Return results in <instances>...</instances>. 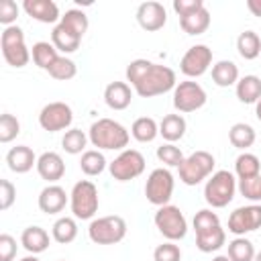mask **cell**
Returning a JSON list of instances; mask_svg holds the SVG:
<instances>
[{
    "mask_svg": "<svg viewBox=\"0 0 261 261\" xmlns=\"http://www.w3.org/2000/svg\"><path fill=\"white\" fill-rule=\"evenodd\" d=\"M255 261H261V251H259V253H255Z\"/></svg>",
    "mask_w": 261,
    "mask_h": 261,
    "instance_id": "f5cc1de1",
    "label": "cell"
},
{
    "mask_svg": "<svg viewBox=\"0 0 261 261\" xmlns=\"http://www.w3.org/2000/svg\"><path fill=\"white\" fill-rule=\"evenodd\" d=\"M39 210L45 212V214H57L65 208V204H69V196L65 194V190L57 184H49L41 190L39 194Z\"/></svg>",
    "mask_w": 261,
    "mask_h": 261,
    "instance_id": "e0dca14e",
    "label": "cell"
},
{
    "mask_svg": "<svg viewBox=\"0 0 261 261\" xmlns=\"http://www.w3.org/2000/svg\"><path fill=\"white\" fill-rule=\"evenodd\" d=\"M22 10L33 20H39V22H45V24H53V22L61 20L59 6L53 0H24Z\"/></svg>",
    "mask_w": 261,
    "mask_h": 261,
    "instance_id": "ac0fdd59",
    "label": "cell"
},
{
    "mask_svg": "<svg viewBox=\"0 0 261 261\" xmlns=\"http://www.w3.org/2000/svg\"><path fill=\"white\" fill-rule=\"evenodd\" d=\"M49 232L41 226H27L20 234V245L31 253V255H39L43 251L49 249Z\"/></svg>",
    "mask_w": 261,
    "mask_h": 261,
    "instance_id": "44dd1931",
    "label": "cell"
},
{
    "mask_svg": "<svg viewBox=\"0 0 261 261\" xmlns=\"http://www.w3.org/2000/svg\"><path fill=\"white\" fill-rule=\"evenodd\" d=\"M255 139H257L255 128H253L251 124H247V122H237V124H232L230 130H228V141H230V145L237 147V149H243V151H247L249 147H253Z\"/></svg>",
    "mask_w": 261,
    "mask_h": 261,
    "instance_id": "4dcf8cb0",
    "label": "cell"
},
{
    "mask_svg": "<svg viewBox=\"0 0 261 261\" xmlns=\"http://www.w3.org/2000/svg\"><path fill=\"white\" fill-rule=\"evenodd\" d=\"M157 159L167 167H179L186 157H184L181 149L175 147L173 143H163L161 147H157Z\"/></svg>",
    "mask_w": 261,
    "mask_h": 261,
    "instance_id": "f35d334b",
    "label": "cell"
},
{
    "mask_svg": "<svg viewBox=\"0 0 261 261\" xmlns=\"http://www.w3.org/2000/svg\"><path fill=\"white\" fill-rule=\"evenodd\" d=\"M206 100H208L206 90L198 82L186 80V82H179L173 88V108L177 112H194V110H200L206 104Z\"/></svg>",
    "mask_w": 261,
    "mask_h": 261,
    "instance_id": "8fae6325",
    "label": "cell"
},
{
    "mask_svg": "<svg viewBox=\"0 0 261 261\" xmlns=\"http://www.w3.org/2000/svg\"><path fill=\"white\" fill-rule=\"evenodd\" d=\"M212 261H230V259H228V255H216Z\"/></svg>",
    "mask_w": 261,
    "mask_h": 261,
    "instance_id": "f907efd6",
    "label": "cell"
},
{
    "mask_svg": "<svg viewBox=\"0 0 261 261\" xmlns=\"http://www.w3.org/2000/svg\"><path fill=\"white\" fill-rule=\"evenodd\" d=\"M173 186H175V179L171 171L165 167H157L149 173L145 181V196L153 206H165L173 196Z\"/></svg>",
    "mask_w": 261,
    "mask_h": 261,
    "instance_id": "9c48e42d",
    "label": "cell"
},
{
    "mask_svg": "<svg viewBox=\"0 0 261 261\" xmlns=\"http://www.w3.org/2000/svg\"><path fill=\"white\" fill-rule=\"evenodd\" d=\"M137 22L143 31H149V33H155L159 29L165 27L167 22V10L161 2H155V0H149V2H143L139 4L137 8Z\"/></svg>",
    "mask_w": 261,
    "mask_h": 261,
    "instance_id": "9a60e30c",
    "label": "cell"
},
{
    "mask_svg": "<svg viewBox=\"0 0 261 261\" xmlns=\"http://www.w3.org/2000/svg\"><path fill=\"white\" fill-rule=\"evenodd\" d=\"M63 27H67L69 31H73L75 35H80V37H84L86 35V31H88V16H86V12L84 10H80V8H69V10H65V14L61 16V20H59Z\"/></svg>",
    "mask_w": 261,
    "mask_h": 261,
    "instance_id": "8d00e7d4",
    "label": "cell"
},
{
    "mask_svg": "<svg viewBox=\"0 0 261 261\" xmlns=\"http://www.w3.org/2000/svg\"><path fill=\"white\" fill-rule=\"evenodd\" d=\"M214 155L208 151H196L184 159V163L177 167L179 169V179L186 186H198L204 179H208L214 173Z\"/></svg>",
    "mask_w": 261,
    "mask_h": 261,
    "instance_id": "52a82bcc",
    "label": "cell"
},
{
    "mask_svg": "<svg viewBox=\"0 0 261 261\" xmlns=\"http://www.w3.org/2000/svg\"><path fill=\"white\" fill-rule=\"evenodd\" d=\"M226 243V230L220 226L212 228V230H206V232H200L196 234V247L202 251V253H212V251H218L220 247H224Z\"/></svg>",
    "mask_w": 261,
    "mask_h": 261,
    "instance_id": "f1b7e54d",
    "label": "cell"
},
{
    "mask_svg": "<svg viewBox=\"0 0 261 261\" xmlns=\"http://www.w3.org/2000/svg\"><path fill=\"white\" fill-rule=\"evenodd\" d=\"M237 190L241 192V196H245L251 202H261V175L257 177H249V179H239Z\"/></svg>",
    "mask_w": 261,
    "mask_h": 261,
    "instance_id": "b9f144b4",
    "label": "cell"
},
{
    "mask_svg": "<svg viewBox=\"0 0 261 261\" xmlns=\"http://www.w3.org/2000/svg\"><path fill=\"white\" fill-rule=\"evenodd\" d=\"M106 157L102 155V151H98V149H88L86 153H82V159H80V169L86 173V175H90V177H94V175H100L104 169H106Z\"/></svg>",
    "mask_w": 261,
    "mask_h": 261,
    "instance_id": "836d02e7",
    "label": "cell"
},
{
    "mask_svg": "<svg viewBox=\"0 0 261 261\" xmlns=\"http://www.w3.org/2000/svg\"><path fill=\"white\" fill-rule=\"evenodd\" d=\"M171 6L175 10V14L181 18V16H188V14L196 12V10H200L204 6V2L202 0H173Z\"/></svg>",
    "mask_w": 261,
    "mask_h": 261,
    "instance_id": "7dc6e473",
    "label": "cell"
},
{
    "mask_svg": "<svg viewBox=\"0 0 261 261\" xmlns=\"http://www.w3.org/2000/svg\"><path fill=\"white\" fill-rule=\"evenodd\" d=\"M98 206H100L98 188L90 179H80L69 194V208L73 212V218L90 220L98 212Z\"/></svg>",
    "mask_w": 261,
    "mask_h": 261,
    "instance_id": "5b68a950",
    "label": "cell"
},
{
    "mask_svg": "<svg viewBox=\"0 0 261 261\" xmlns=\"http://www.w3.org/2000/svg\"><path fill=\"white\" fill-rule=\"evenodd\" d=\"M57 57H59V51H57L55 45L49 43V41H39V43H35L33 49H31V59H33V63H35L39 69H45V71H49V67L57 61Z\"/></svg>",
    "mask_w": 261,
    "mask_h": 261,
    "instance_id": "4316f807",
    "label": "cell"
},
{
    "mask_svg": "<svg viewBox=\"0 0 261 261\" xmlns=\"http://www.w3.org/2000/svg\"><path fill=\"white\" fill-rule=\"evenodd\" d=\"M177 86L175 82V71L167 65L161 63H149V67L145 69V73L135 82V92L141 98H153V96H161L169 90H173Z\"/></svg>",
    "mask_w": 261,
    "mask_h": 261,
    "instance_id": "7a4b0ae2",
    "label": "cell"
},
{
    "mask_svg": "<svg viewBox=\"0 0 261 261\" xmlns=\"http://www.w3.org/2000/svg\"><path fill=\"white\" fill-rule=\"evenodd\" d=\"M155 226L157 230L167 239V241H181L188 234V220L184 216V212L173 206V204H165L159 206V210L155 212Z\"/></svg>",
    "mask_w": 261,
    "mask_h": 261,
    "instance_id": "ba28073f",
    "label": "cell"
},
{
    "mask_svg": "<svg viewBox=\"0 0 261 261\" xmlns=\"http://www.w3.org/2000/svg\"><path fill=\"white\" fill-rule=\"evenodd\" d=\"M0 49H2V57L8 65L12 67H24L31 61V49L24 43V33L18 24L12 27H4L2 35H0Z\"/></svg>",
    "mask_w": 261,
    "mask_h": 261,
    "instance_id": "277c9868",
    "label": "cell"
},
{
    "mask_svg": "<svg viewBox=\"0 0 261 261\" xmlns=\"http://www.w3.org/2000/svg\"><path fill=\"white\" fill-rule=\"evenodd\" d=\"M108 169L116 181H130L145 171V157L137 149H124L108 163Z\"/></svg>",
    "mask_w": 261,
    "mask_h": 261,
    "instance_id": "30bf717a",
    "label": "cell"
},
{
    "mask_svg": "<svg viewBox=\"0 0 261 261\" xmlns=\"http://www.w3.org/2000/svg\"><path fill=\"white\" fill-rule=\"evenodd\" d=\"M234 92H237L239 102H243V104H257L259 98H261V77H257L253 73L239 77V82L234 86Z\"/></svg>",
    "mask_w": 261,
    "mask_h": 261,
    "instance_id": "603a6c76",
    "label": "cell"
},
{
    "mask_svg": "<svg viewBox=\"0 0 261 261\" xmlns=\"http://www.w3.org/2000/svg\"><path fill=\"white\" fill-rule=\"evenodd\" d=\"M20 261H41V259H37L35 255H27V257H22Z\"/></svg>",
    "mask_w": 261,
    "mask_h": 261,
    "instance_id": "816d5d0a",
    "label": "cell"
},
{
    "mask_svg": "<svg viewBox=\"0 0 261 261\" xmlns=\"http://www.w3.org/2000/svg\"><path fill=\"white\" fill-rule=\"evenodd\" d=\"M75 73H77L75 61L69 59V57H65V55H59L57 61L49 67V75H51L53 80H59V82H67V80L75 77Z\"/></svg>",
    "mask_w": 261,
    "mask_h": 261,
    "instance_id": "74e56055",
    "label": "cell"
},
{
    "mask_svg": "<svg viewBox=\"0 0 261 261\" xmlns=\"http://www.w3.org/2000/svg\"><path fill=\"white\" fill-rule=\"evenodd\" d=\"M130 135L139 143H151L159 135V124L151 116H139L130 126Z\"/></svg>",
    "mask_w": 261,
    "mask_h": 261,
    "instance_id": "d6a6232c",
    "label": "cell"
},
{
    "mask_svg": "<svg viewBox=\"0 0 261 261\" xmlns=\"http://www.w3.org/2000/svg\"><path fill=\"white\" fill-rule=\"evenodd\" d=\"M37 173L41 175V179L49 181V184H55L59 181L63 175H65V163H63V157L55 151H45L39 155L37 159Z\"/></svg>",
    "mask_w": 261,
    "mask_h": 261,
    "instance_id": "2e32d148",
    "label": "cell"
},
{
    "mask_svg": "<svg viewBox=\"0 0 261 261\" xmlns=\"http://www.w3.org/2000/svg\"><path fill=\"white\" fill-rule=\"evenodd\" d=\"M212 82L218 88H228V86H237L239 82V67L234 61L230 59H220L212 65Z\"/></svg>",
    "mask_w": 261,
    "mask_h": 261,
    "instance_id": "cb8c5ba5",
    "label": "cell"
},
{
    "mask_svg": "<svg viewBox=\"0 0 261 261\" xmlns=\"http://www.w3.org/2000/svg\"><path fill=\"white\" fill-rule=\"evenodd\" d=\"M88 237L96 245H116L126 237V220L118 214L94 218L88 226Z\"/></svg>",
    "mask_w": 261,
    "mask_h": 261,
    "instance_id": "8992f818",
    "label": "cell"
},
{
    "mask_svg": "<svg viewBox=\"0 0 261 261\" xmlns=\"http://www.w3.org/2000/svg\"><path fill=\"white\" fill-rule=\"evenodd\" d=\"M237 192V179L228 169L214 171L204 186V200L212 208H224L232 202Z\"/></svg>",
    "mask_w": 261,
    "mask_h": 261,
    "instance_id": "3957f363",
    "label": "cell"
},
{
    "mask_svg": "<svg viewBox=\"0 0 261 261\" xmlns=\"http://www.w3.org/2000/svg\"><path fill=\"white\" fill-rule=\"evenodd\" d=\"M88 139L98 151H124L130 141V133L114 118H98L88 130Z\"/></svg>",
    "mask_w": 261,
    "mask_h": 261,
    "instance_id": "6da1fadb",
    "label": "cell"
},
{
    "mask_svg": "<svg viewBox=\"0 0 261 261\" xmlns=\"http://www.w3.org/2000/svg\"><path fill=\"white\" fill-rule=\"evenodd\" d=\"M18 4L14 0H2L0 2V22L4 27H12L16 16H18Z\"/></svg>",
    "mask_w": 261,
    "mask_h": 261,
    "instance_id": "ee69618b",
    "label": "cell"
},
{
    "mask_svg": "<svg viewBox=\"0 0 261 261\" xmlns=\"http://www.w3.org/2000/svg\"><path fill=\"white\" fill-rule=\"evenodd\" d=\"M73 120V110L65 102H49L39 112V124L47 133H59L69 128Z\"/></svg>",
    "mask_w": 261,
    "mask_h": 261,
    "instance_id": "7c38bea8",
    "label": "cell"
},
{
    "mask_svg": "<svg viewBox=\"0 0 261 261\" xmlns=\"http://www.w3.org/2000/svg\"><path fill=\"white\" fill-rule=\"evenodd\" d=\"M51 43L55 45L57 51H61L63 55L67 53H73L80 49V43H82V37L75 35L73 31H69L67 27H63L61 22H57L51 31Z\"/></svg>",
    "mask_w": 261,
    "mask_h": 261,
    "instance_id": "7402d4cb",
    "label": "cell"
},
{
    "mask_svg": "<svg viewBox=\"0 0 261 261\" xmlns=\"http://www.w3.org/2000/svg\"><path fill=\"white\" fill-rule=\"evenodd\" d=\"M188 122L181 114H165L159 122V135L167 141V143H175L186 135Z\"/></svg>",
    "mask_w": 261,
    "mask_h": 261,
    "instance_id": "d4e9b609",
    "label": "cell"
},
{
    "mask_svg": "<svg viewBox=\"0 0 261 261\" xmlns=\"http://www.w3.org/2000/svg\"><path fill=\"white\" fill-rule=\"evenodd\" d=\"M16 200V188L10 179H0V210H8Z\"/></svg>",
    "mask_w": 261,
    "mask_h": 261,
    "instance_id": "f6af8a7d",
    "label": "cell"
},
{
    "mask_svg": "<svg viewBox=\"0 0 261 261\" xmlns=\"http://www.w3.org/2000/svg\"><path fill=\"white\" fill-rule=\"evenodd\" d=\"M16 257V239L8 232L0 234V261H12Z\"/></svg>",
    "mask_w": 261,
    "mask_h": 261,
    "instance_id": "bcb514c9",
    "label": "cell"
},
{
    "mask_svg": "<svg viewBox=\"0 0 261 261\" xmlns=\"http://www.w3.org/2000/svg\"><path fill=\"white\" fill-rule=\"evenodd\" d=\"M88 141L90 139L82 128H69V130H65V135L61 139V147L69 155H80V153H86Z\"/></svg>",
    "mask_w": 261,
    "mask_h": 261,
    "instance_id": "e575fe53",
    "label": "cell"
},
{
    "mask_svg": "<svg viewBox=\"0 0 261 261\" xmlns=\"http://www.w3.org/2000/svg\"><path fill=\"white\" fill-rule=\"evenodd\" d=\"M37 159L39 157L27 145H16V147H12L6 153V165L14 173H27V171H31L33 165H37Z\"/></svg>",
    "mask_w": 261,
    "mask_h": 261,
    "instance_id": "ffe728a7",
    "label": "cell"
},
{
    "mask_svg": "<svg viewBox=\"0 0 261 261\" xmlns=\"http://www.w3.org/2000/svg\"><path fill=\"white\" fill-rule=\"evenodd\" d=\"M237 51L247 61L259 57L261 55V39H259V35L255 31H243L237 37Z\"/></svg>",
    "mask_w": 261,
    "mask_h": 261,
    "instance_id": "f546056e",
    "label": "cell"
},
{
    "mask_svg": "<svg viewBox=\"0 0 261 261\" xmlns=\"http://www.w3.org/2000/svg\"><path fill=\"white\" fill-rule=\"evenodd\" d=\"M179 27L188 35H202V33H206L208 27H210V12H208V8L202 6L200 10H196V12L188 14V16H181L179 18Z\"/></svg>",
    "mask_w": 261,
    "mask_h": 261,
    "instance_id": "484cf974",
    "label": "cell"
},
{
    "mask_svg": "<svg viewBox=\"0 0 261 261\" xmlns=\"http://www.w3.org/2000/svg\"><path fill=\"white\" fill-rule=\"evenodd\" d=\"M212 65V49L208 45H192L179 59V69L186 77H200Z\"/></svg>",
    "mask_w": 261,
    "mask_h": 261,
    "instance_id": "4fadbf2b",
    "label": "cell"
},
{
    "mask_svg": "<svg viewBox=\"0 0 261 261\" xmlns=\"http://www.w3.org/2000/svg\"><path fill=\"white\" fill-rule=\"evenodd\" d=\"M51 237L59 245H69L77 237V222L71 216H61L51 226Z\"/></svg>",
    "mask_w": 261,
    "mask_h": 261,
    "instance_id": "83f0119b",
    "label": "cell"
},
{
    "mask_svg": "<svg viewBox=\"0 0 261 261\" xmlns=\"http://www.w3.org/2000/svg\"><path fill=\"white\" fill-rule=\"evenodd\" d=\"M104 102L112 110H124L133 102V90L126 82H110L104 88Z\"/></svg>",
    "mask_w": 261,
    "mask_h": 261,
    "instance_id": "d6986e66",
    "label": "cell"
},
{
    "mask_svg": "<svg viewBox=\"0 0 261 261\" xmlns=\"http://www.w3.org/2000/svg\"><path fill=\"white\" fill-rule=\"evenodd\" d=\"M20 135V122L14 114L4 112L0 116V143H10Z\"/></svg>",
    "mask_w": 261,
    "mask_h": 261,
    "instance_id": "60d3db41",
    "label": "cell"
},
{
    "mask_svg": "<svg viewBox=\"0 0 261 261\" xmlns=\"http://www.w3.org/2000/svg\"><path fill=\"white\" fill-rule=\"evenodd\" d=\"M255 116L261 120V98H259V102L255 104Z\"/></svg>",
    "mask_w": 261,
    "mask_h": 261,
    "instance_id": "681fc988",
    "label": "cell"
},
{
    "mask_svg": "<svg viewBox=\"0 0 261 261\" xmlns=\"http://www.w3.org/2000/svg\"><path fill=\"white\" fill-rule=\"evenodd\" d=\"M261 161L255 153H247L243 151L237 159H234V173L239 179H249V177H257L261 175Z\"/></svg>",
    "mask_w": 261,
    "mask_h": 261,
    "instance_id": "1f68e13d",
    "label": "cell"
},
{
    "mask_svg": "<svg viewBox=\"0 0 261 261\" xmlns=\"http://www.w3.org/2000/svg\"><path fill=\"white\" fill-rule=\"evenodd\" d=\"M247 8L251 10L253 16L261 18V0H247Z\"/></svg>",
    "mask_w": 261,
    "mask_h": 261,
    "instance_id": "c3c4849f",
    "label": "cell"
},
{
    "mask_svg": "<svg viewBox=\"0 0 261 261\" xmlns=\"http://www.w3.org/2000/svg\"><path fill=\"white\" fill-rule=\"evenodd\" d=\"M228 259L230 261H255V247L245 237H234L228 243Z\"/></svg>",
    "mask_w": 261,
    "mask_h": 261,
    "instance_id": "d590c367",
    "label": "cell"
},
{
    "mask_svg": "<svg viewBox=\"0 0 261 261\" xmlns=\"http://www.w3.org/2000/svg\"><path fill=\"white\" fill-rule=\"evenodd\" d=\"M261 228V206L259 204H247L239 206L228 216V232L234 237H245L247 232H253Z\"/></svg>",
    "mask_w": 261,
    "mask_h": 261,
    "instance_id": "5bb4252c",
    "label": "cell"
},
{
    "mask_svg": "<svg viewBox=\"0 0 261 261\" xmlns=\"http://www.w3.org/2000/svg\"><path fill=\"white\" fill-rule=\"evenodd\" d=\"M192 224H194L196 234H200V232H206V230H212V228L220 226V218H218V214L212 212L210 208H204V210H198V212L194 214Z\"/></svg>",
    "mask_w": 261,
    "mask_h": 261,
    "instance_id": "ab89813d",
    "label": "cell"
},
{
    "mask_svg": "<svg viewBox=\"0 0 261 261\" xmlns=\"http://www.w3.org/2000/svg\"><path fill=\"white\" fill-rule=\"evenodd\" d=\"M153 259L155 261H181V251L173 241H167V243L155 247Z\"/></svg>",
    "mask_w": 261,
    "mask_h": 261,
    "instance_id": "7bdbcfd3",
    "label": "cell"
}]
</instances>
